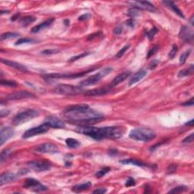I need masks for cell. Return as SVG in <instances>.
I'll list each match as a JSON object with an SVG mask.
<instances>
[{
  "mask_svg": "<svg viewBox=\"0 0 194 194\" xmlns=\"http://www.w3.org/2000/svg\"><path fill=\"white\" fill-rule=\"evenodd\" d=\"M187 190V187L186 186H178L174 188H173L171 190H170L171 193H183Z\"/></svg>",
  "mask_w": 194,
  "mask_h": 194,
  "instance_id": "31",
  "label": "cell"
},
{
  "mask_svg": "<svg viewBox=\"0 0 194 194\" xmlns=\"http://www.w3.org/2000/svg\"><path fill=\"white\" fill-rule=\"evenodd\" d=\"M18 37V34L16 33H11V32H7L1 36V40H8V39L15 38V37Z\"/></svg>",
  "mask_w": 194,
  "mask_h": 194,
  "instance_id": "30",
  "label": "cell"
},
{
  "mask_svg": "<svg viewBox=\"0 0 194 194\" xmlns=\"http://www.w3.org/2000/svg\"><path fill=\"white\" fill-rule=\"evenodd\" d=\"M131 6L135 8L140 10H146V11L155 12L156 11V7L149 2H143V1H136V2H130Z\"/></svg>",
  "mask_w": 194,
  "mask_h": 194,
  "instance_id": "14",
  "label": "cell"
},
{
  "mask_svg": "<svg viewBox=\"0 0 194 194\" xmlns=\"http://www.w3.org/2000/svg\"><path fill=\"white\" fill-rule=\"evenodd\" d=\"M49 128H50V127H49L47 125L43 124V125H42L35 127H33V128H30L29 129V130H26V131L24 132V134H23V136H22V137L24 138V139H28V138L30 137H33L34 136L43 134L49 130Z\"/></svg>",
  "mask_w": 194,
  "mask_h": 194,
  "instance_id": "7",
  "label": "cell"
},
{
  "mask_svg": "<svg viewBox=\"0 0 194 194\" xmlns=\"http://www.w3.org/2000/svg\"><path fill=\"white\" fill-rule=\"evenodd\" d=\"M34 95L32 94L28 91H24V90H21V91H17L8 94L6 97L8 100H21V99H30V98H33Z\"/></svg>",
  "mask_w": 194,
  "mask_h": 194,
  "instance_id": "11",
  "label": "cell"
},
{
  "mask_svg": "<svg viewBox=\"0 0 194 194\" xmlns=\"http://www.w3.org/2000/svg\"><path fill=\"white\" fill-rule=\"evenodd\" d=\"M162 3L164 4V5H165L168 8L173 10V11H174V13H176L178 16L181 17L182 18H184V15H183V14L182 13V11L177 7V6H176L174 2H171V1H163Z\"/></svg>",
  "mask_w": 194,
  "mask_h": 194,
  "instance_id": "23",
  "label": "cell"
},
{
  "mask_svg": "<svg viewBox=\"0 0 194 194\" xmlns=\"http://www.w3.org/2000/svg\"><path fill=\"white\" fill-rule=\"evenodd\" d=\"M90 16L91 15H90V14H84V15H82L81 16H80L78 18V20L79 21H85V20H87V19H89L90 18Z\"/></svg>",
  "mask_w": 194,
  "mask_h": 194,
  "instance_id": "48",
  "label": "cell"
},
{
  "mask_svg": "<svg viewBox=\"0 0 194 194\" xmlns=\"http://www.w3.org/2000/svg\"><path fill=\"white\" fill-rule=\"evenodd\" d=\"M64 114L69 121L81 126H89L103 119L102 114L90 108L77 112H64Z\"/></svg>",
  "mask_w": 194,
  "mask_h": 194,
  "instance_id": "2",
  "label": "cell"
},
{
  "mask_svg": "<svg viewBox=\"0 0 194 194\" xmlns=\"http://www.w3.org/2000/svg\"><path fill=\"white\" fill-rule=\"evenodd\" d=\"M157 31H158V30L156 29V28H153L152 30H150L149 31L147 32V37H148V38L149 40H152V39H153V37L155 36V34L157 33Z\"/></svg>",
  "mask_w": 194,
  "mask_h": 194,
  "instance_id": "39",
  "label": "cell"
},
{
  "mask_svg": "<svg viewBox=\"0 0 194 194\" xmlns=\"http://www.w3.org/2000/svg\"><path fill=\"white\" fill-rule=\"evenodd\" d=\"M14 133H15L14 129L11 128V127H5L2 128L0 131V145L2 146L6 141L12 137Z\"/></svg>",
  "mask_w": 194,
  "mask_h": 194,
  "instance_id": "15",
  "label": "cell"
},
{
  "mask_svg": "<svg viewBox=\"0 0 194 194\" xmlns=\"http://www.w3.org/2000/svg\"><path fill=\"white\" fill-rule=\"evenodd\" d=\"M54 21H55V19L54 18H51V19H49V20L45 21L42 22V23H40V24H38V25L33 27V28L31 29V32L33 33H38V32H40V30H44L46 29V28H49V27L53 23Z\"/></svg>",
  "mask_w": 194,
  "mask_h": 194,
  "instance_id": "21",
  "label": "cell"
},
{
  "mask_svg": "<svg viewBox=\"0 0 194 194\" xmlns=\"http://www.w3.org/2000/svg\"><path fill=\"white\" fill-rule=\"evenodd\" d=\"M127 15H128L130 17H131V18H135V17L139 15V9L135 8H132L128 10V11H127Z\"/></svg>",
  "mask_w": 194,
  "mask_h": 194,
  "instance_id": "34",
  "label": "cell"
},
{
  "mask_svg": "<svg viewBox=\"0 0 194 194\" xmlns=\"http://www.w3.org/2000/svg\"><path fill=\"white\" fill-rule=\"evenodd\" d=\"M39 116V112L34 109H26L19 112L13 118L12 125H21L27 121L32 120Z\"/></svg>",
  "mask_w": 194,
  "mask_h": 194,
  "instance_id": "4",
  "label": "cell"
},
{
  "mask_svg": "<svg viewBox=\"0 0 194 194\" xmlns=\"http://www.w3.org/2000/svg\"><path fill=\"white\" fill-rule=\"evenodd\" d=\"M147 74V72L146 70H140L138 72L134 74L132 78L130 79V81H129V86H132V85L135 84L137 82H139V81H141L145 76Z\"/></svg>",
  "mask_w": 194,
  "mask_h": 194,
  "instance_id": "22",
  "label": "cell"
},
{
  "mask_svg": "<svg viewBox=\"0 0 194 194\" xmlns=\"http://www.w3.org/2000/svg\"><path fill=\"white\" fill-rule=\"evenodd\" d=\"M112 71V68H105L104 69H103L101 72H98V73L95 74L93 75H91L90 77H87L86 79L84 80L81 82L80 85L81 86H91V85H93L99 83V81L102 80V78H103L104 77H105L106 75H108V74Z\"/></svg>",
  "mask_w": 194,
  "mask_h": 194,
  "instance_id": "5",
  "label": "cell"
},
{
  "mask_svg": "<svg viewBox=\"0 0 194 194\" xmlns=\"http://www.w3.org/2000/svg\"><path fill=\"white\" fill-rule=\"evenodd\" d=\"M120 163H121V164H124V165H136V166H138V167H143V166H146V165H147L144 162H143V161H139V160L134 159H129L121 160V161H120Z\"/></svg>",
  "mask_w": 194,
  "mask_h": 194,
  "instance_id": "26",
  "label": "cell"
},
{
  "mask_svg": "<svg viewBox=\"0 0 194 194\" xmlns=\"http://www.w3.org/2000/svg\"><path fill=\"white\" fill-rule=\"evenodd\" d=\"M178 46H176V45H174V46H172V49H171V50L169 54V57L171 59H174V56H175L176 54H177V52H178Z\"/></svg>",
  "mask_w": 194,
  "mask_h": 194,
  "instance_id": "38",
  "label": "cell"
},
{
  "mask_svg": "<svg viewBox=\"0 0 194 194\" xmlns=\"http://www.w3.org/2000/svg\"><path fill=\"white\" fill-rule=\"evenodd\" d=\"M24 187L27 189H32L34 192H42L48 190L46 186L41 184L38 181L33 178H28L26 180Z\"/></svg>",
  "mask_w": 194,
  "mask_h": 194,
  "instance_id": "8",
  "label": "cell"
},
{
  "mask_svg": "<svg viewBox=\"0 0 194 194\" xmlns=\"http://www.w3.org/2000/svg\"><path fill=\"white\" fill-rule=\"evenodd\" d=\"M28 165L30 169L38 172L46 171L51 169V164L46 161H31L28 162Z\"/></svg>",
  "mask_w": 194,
  "mask_h": 194,
  "instance_id": "9",
  "label": "cell"
},
{
  "mask_svg": "<svg viewBox=\"0 0 194 194\" xmlns=\"http://www.w3.org/2000/svg\"><path fill=\"white\" fill-rule=\"evenodd\" d=\"M109 171H110V168H108V167H106V168H104V169L99 170V171L96 174V177L98 178H103V176L105 175V174H106Z\"/></svg>",
  "mask_w": 194,
  "mask_h": 194,
  "instance_id": "32",
  "label": "cell"
},
{
  "mask_svg": "<svg viewBox=\"0 0 194 194\" xmlns=\"http://www.w3.org/2000/svg\"><path fill=\"white\" fill-rule=\"evenodd\" d=\"M117 154H118L117 149H112V150L109 151V155H111V156H115Z\"/></svg>",
  "mask_w": 194,
  "mask_h": 194,
  "instance_id": "54",
  "label": "cell"
},
{
  "mask_svg": "<svg viewBox=\"0 0 194 194\" xmlns=\"http://www.w3.org/2000/svg\"><path fill=\"white\" fill-rule=\"evenodd\" d=\"M17 176L11 172L4 173L0 177V186H3L6 183H11L16 180Z\"/></svg>",
  "mask_w": 194,
  "mask_h": 194,
  "instance_id": "20",
  "label": "cell"
},
{
  "mask_svg": "<svg viewBox=\"0 0 194 194\" xmlns=\"http://www.w3.org/2000/svg\"><path fill=\"white\" fill-rule=\"evenodd\" d=\"M157 51H158V46H152L150 50H149V51L148 55H147V58H148V59H149V58H150V57L152 56V55L156 53Z\"/></svg>",
  "mask_w": 194,
  "mask_h": 194,
  "instance_id": "41",
  "label": "cell"
},
{
  "mask_svg": "<svg viewBox=\"0 0 194 194\" xmlns=\"http://www.w3.org/2000/svg\"><path fill=\"white\" fill-rule=\"evenodd\" d=\"M193 123H194V120L193 119H192L191 121L186 123V125H188V126H193Z\"/></svg>",
  "mask_w": 194,
  "mask_h": 194,
  "instance_id": "55",
  "label": "cell"
},
{
  "mask_svg": "<svg viewBox=\"0 0 194 194\" xmlns=\"http://www.w3.org/2000/svg\"><path fill=\"white\" fill-rule=\"evenodd\" d=\"M1 85L6 86H10V87H15V86H17V84L14 82V81H5V80L1 81Z\"/></svg>",
  "mask_w": 194,
  "mask_h": 194,
  "instance_id": "36",
  "label": "cell"
},
{
  "mask_svg": "<svg viewBox=\"0 0 194 194\" xmlns=\"http://www.w3.org/2000/svg\"><path fill=\"white\" fill-rule=\"evenodd\" d=\"M106 189L105 188H99L97 189V190H96L93 191V193H98V194H103L105 193L106 192Z\"/></svg>",
  "mask_w": 194,
  "mask_h": 194,
  "instance_id": "50",
  "label": "cell"
},
{
  "mask_svg": "<svg viewBox=\"0 0 194 194\" xmlns=\"http://www.w3.org/2000/svg\"><path fill=\"white\" fill-rule=\"evenodd\" d=\"M180 38L185 42L192 43L193 41V33L190 29L187 27H183L179 33Z\"/></svg>",
  "mask_w": 194,
  "mask_h": 194,
  "instance_id": "16",
  "label": "cell"
},
{
  "mask_svg": "<svg viewBox=\"0 0 194 194\" xmlns=\"http://www.w3.org/2000/svg\"><path fill=\"white\" fill-rule=\"evenodd\" d=\"M110 90V88H96L93 90H87L84 93V95L86 96H98L105 95Z\"/></svg>",
  "mask_w": 194,
  "mask_h": 194,
  "instance_id": "17",
  "label": "cell"
},
{
  "mask_svg": "<svg viewBox=\"0 0 194 194\" xmlns=\"http://www.w3.org/2000/svg\"><path fill=\"white\" fill-rule=\"evenodd\" d=\"M9 150L8 149H5L1 153V158H0V160H1V162H3L4 159H6V157L8 156V154H9Z\"/></svg>",
  "mask_w": 194,
  "mask_h": 194,
  "instance_id": "42",
  "label": "cell"
},
{
  "mask_svg": "<svg viewBox=\"0 0 194 194\" xmlns=\"http://www.w3.org/2000/svg\"><path fill=\"white\" fill-rule=\"evenodd\" d=\"M158 64H159V60L152 61V62L149 64V68H150V69H154V68L158 65Z\"/></svg>",
  "mask_w": 194,
  "mask_h": 194,
  "instance_id": "49",
  "label": "cell"
},
{
  "mask_svg": "<svg viewBox=\"0 0 194 194\" xmlns=\"http://www.w3.org/2000/svg\"><path fill=\"white\" fill-rule=\"evenodd\" d=\"M18 16H19V14H16V15H15L12 18H11V21H15L17 18H18Z\"/></svg>",
  "mask_w": 194,
  "mask_h": 194,
  "instance_id": "56",
  "label": "cell"
},
{
  "mask_svg": "<svg viewBox=\"0 0 194 194\" xmlns=\"http://www.w3.org/2000/svg\"><path fill=\"white\" fill-rule=\"evenodd\" d=\"M65 143L68 146V147L71 149H77L81 147V143L74 138H68L65 139Z\"/></svg>",
  "mask_w": 194,
  "mask_h": 194,
  "instance_id": "27",
  "label": "cell"
},
{
  "mask_svg": "<svg viewBox=\"0 0 194 194\" xmlns=\"http://www.w3.org/2000/svg\"><path fill=\"white\" fill-rule=\"evenodd\" d=\"M88 54H89V53H83V54H81V55H76V56L72 57V59L69 60V62H74V61L77 60V59H81V58H84V57L86 56Z\"/></svg>",
  "mask_w": 194,
  "mask_h": 194,
  "instance_id": "44",
  "label": "cell"
},
{
  "mask_svg": "<svg viewBox=\"0 0 194 194\" xmlns=\"http://www.w3.org/2000/svg\"><path fill=\"white\" fill-rule=\"evenodd\" d=\"M156 133L153 130L146 127L135 128L130 132L129 137L131 139L137 141H143V142H149L156 137Z\"/></svg>",
  "mask_w": 194,
  "mask_h": 194,
  "instance_id": "3",
  "label": "cell"
},
{
  "mask_svg": "<svg viewBox=\"0 0 194 194\" xmlns=\"http://www.w3.org/2000/svg\"><path fill=\"white\" fill-rule=\"evenodd\" d=\"M136 184V182L134 181V179H133L132 178H129L128 180L126 181V183H125V186L126 187H132V186H134Z\"/></svg>",
  "mask_w": 194,
  "mask_h": 194,
  "instance_id": "43",
  "label": "cell"
},
{
  "mask_svg": "<svg viewBox=\"0 0 194 194\" xmlns=\"http://www.w3.org/2000/svg\"><path fill=\"white\" fill-rule=\"evenodd\" d=\"M193 16H192V17H191V19H190L191 24H192V25H193Z\"/></svg>",
  "mask_w": 194,
  "mask_h": 194,
  "instance_id": "57",
  "label": "cell"
},
{
  "mask_svg": "<svg viewBox=\"0 0 194 194\" xmlns=\"http://www.w3.org/2000/svg\"><path fill=\"white\" fill-rule=\"evenodd\" d=\"M130 74H131V72H129V71H127V72H124L120 74H118V75L115 77L113 81H112L111 84H110V87L115 86H117L118 84H119L124 82L126 79H127L130 77Z\"/></svg>",
  "mask_w": 194,
  "mask_h": 194,
  "instance_id": "19",
  "label": "cell"
},
{
  "mask_svg": "<svg viewBox=\"0 0 194 194\" xmlns=\"http://www.w3.org/2000/svg\"><path fill=\"white\" fill-rule=\"evenodd\" d=\"M91 71H88V72H81V73H72V74H62V73H52L50 74H46V75H43L44 77L46 78H76V77H83V76L86 75L88 72H92Z\"/></svg>",
  "mask_w": 194,
  "mask_h": 194,
  "instance_id": "10",
  "label": "cell"
},
{
  "mask_svg": "<svg viewBox=\"0 0 194 194\" xmlns=\"http://www.w3.org/2000/svg\"><path fill=\"white\" fill-rule=\"evenodd\" d=\"M190 50L185 52H183V53L181 55V58H180V64H183L186 62V60H187V57L190 55Z\"/></svg>",
  "mask_w": 194,
  "mask_h": 194,
  "instance_id": "37",
  "label": "cell"
},
{
  "mask_svg": "<svg viewBox=\"0 0 194 194\" xmlns=\"http://www.w3.org/2000/svg\"><path fill=\"white\" fill-rule=\"evenodd\" d=\"M35 151L40 153H56L59 152V149L56 145L53 143H43V144L39 145L38 147L35 148Z\"/></svg>",
  "mask_w": 194,
  "mask_h": 194,
  "instance_id": "12",
  "label": "cell"
},
{
  "mask_svg": "<svg viewBox=\"0 0 194 194\" xmlns=\"http://www.w3.org/2000/svg\"><path fill=\"white\" fill-rule=\"evenodd\" d=\"M56 93L62 95H75L81 93L83 89L81 86H73L69 84H60L55 88Z\"/></svg>",
  "mask_w": 194,
  "mask_h": 194,
  "instance_id": "6",
  "label": "cell"
},
{
  "mask_svg": "<svg viewBox=\"0 0 194 194\" xmlns=\"http://www.w3.org/2000/svg\"><path fill=\"white\" fill-rule=\"evenodd\" d=\"M122 30H123L122 27H121V26H118V27H117V28L115 29V30H114V33H115V34L119 35L122 33Z\"/></svg>",
  "mask_w": 194,
  "mask_h": 194,
  "instance_id": "51",
  "label": "cell"
},
{
  "mask_svg": "<svg viewBox=\"0 0 194 194\" xmlns=\"http://www.w3.org/2000/svg\"><path fill=\"white\" fill-rule=\"evenodd\" d=\"M34 41V40L30 38H21L19 39L18 40H17V42H15V45L18 46V45H21V44L24 43H30V42H33Z\"/></svg>",
  "mask_w": 194,
  "mask_h": 194,
  "instance_id": "33",
  "label": "cell"
},
{
  "mask_svg": "<svg viewBox=\"0 0 194 194\" xmlns=\"http://www.w3.org/2000/svg\"><path fill=\"white\" fill-rule=\"evenodd\" d=\"M44 124L49 127L52 128H63L64 127V123L59 118L55 116H48L44 120Z\"/></svg>",
  "mask_w": 194,
  "mask_h": 194,
  "instance_id": "13",
  "label": "cell"
},
{
  "mask_svg": "<svg viewBox=\"0 0 194 194\" xmlns=\"http://www.w3.org/2000/svg\"><path fill=\"white\" fill-rule=\"evenodd\" d=\"M193 141V133H192L190 135H189L188 137H187L185 138V139L183 140V143H192Z\"/></svg>",
  "mask_w": 194,
  "mask_h": 194,
  "instance_id": "45",
  "label": "cell"
},
{
  "mask_svg": "<svg viewBox=\"0 0 194 194\" xmlns=\"http://www.w3.org/2000/svg\"><path fill=\"white\" fill-rule=\"evenodd\" d=\"M176 170H177V165H174V164H172V165H171L169 167V169H168L167 171H168V174H171V173L175 172Z\"/></svg>",
  "mask_w": 194,
  "mask_h": 194,
  "instance_id": "46",
  "label": "cell"
},
{
  "mask_svg": "<svg viewBox=\"0 0 194 194\" xmlns=\"http://www.w3.org/2000/svg\"><path fill=\"white\" fill-rule=\"evenodd\" d=\"M9 112L8 111H6V110H2V112H1V117L3 118L5 116H7L8 115Z\"/></svg>",
  "mask_w": 194,
  "mask_h": 194,
  "instance_id": "53",
  "label": "cell"
},
{
  "mask_svg": "<svg viewBox=\"0 0 194 194\" xmlns=\"http://www.w3.org/2000/svg\"><path fill=\"white\" fill-rule=\"evenodd\" d=\"M60 50H57V49H50V50H43V51L41 52V53L43 54V55H54V54L59 53Z\"/></svg>",
  "mask_w": 194,
  "mask_h": 194,
  "instance_id": "35",
  "label": "cell"
},
{
  "mask_svg": "<svg viewBox=\"0 0 194 194\" xmlns=\"http://www.w3.org/2000/svg\"><path fill=\"white\" fill-rule=\"evenodd\" d=\"M194 103L193 102V98H191V99L190 101H188V102H186V103H183V105H185V106H190V105H193Z\"/></svg>",
  "mask_w": 194,
  "mask_h": 194,
  "instance_id": "52",
  "label": "cell"
},
{
  "mask_svg": "<svg viewBox=\"0 0 194 194\" xmlns=\"http://www.w3.org/2000/svg\"><path fill=\"white\" fill-rule=\"evenodd\" d=\"M1 62H2V63H3V64L9 66L11 68L18 70L20 72H28V69H27V68H26L25 66L20 64V63L18 62H14V61L8 60V59H1Z\"/></svg>",
  "mask_w": 194,
  "mask_h": 194,
  "instance_id": "18",
  "label": "cell"
},
{
  "mask_svg": "<svg viewBox=\"0 0 194 194\" xmlns=\"http://www.w3.org/2000/svg\"><path fill=\"white\" fill-rule=\"evenodd\" d=\"M35 21H36V18H35L34 17L27 16L23 18L21 20V24L23 26H24V27H26V26H28L30 24L33 23Z\"/></svg>",
  "mask_w": 194,
  "mask_h": 194,
  "instance_id": "29",
  "label": "cell"
},
{
  "mask_svg": "<svg viewBox=\"0 0 194 194\" xmlns=\"http://www.w3.org/2000/svg\"><path fill=\"white\" fill-rule=\"evenodd\" d=\"M126 24L127 25L130 27V28H134V26H135V20H134V18L129 19L128 21H127Z\"/></svg>",
  "mask_w": 194,
  "mask_h": 194,
  "instance_id": "47",
  "label": "cell"
},
{
  "mask_svg": "<svg viewBox=\"0 0 194 194\" xmlns=\"http://www.w3.org/2000/svg\"><path fill=\"white\" fill-rule=\"evenodd\" d=\"M76 131L88 136L96 140L103 139H116L121 137L125 133L124 127L111 126L105 127H95L91 126H81Z\"/></svg>",
  "mask_w": 194,
  "mask_h": 194,
  "instance_id": "1",
  "label": "cell"
},
{
  "mask_svg": "<svg viewBox=\"0 0 194 194\" xmlns=\"http://www.w3.org/2000/svg\"><path fill=\"white\" fill-rule=\"evenodd\" d=\"M129 48H130V45H126L125 46H124V47H123L122 49H121V50L118 52L117 55H116V58L118 59V58H120V57L122 56V55L125 53V52L128 50Z\"/></svg>",
  "mask_w": 194,
  "mask_h": 194,
  "instance_id": "40",
  "label": "cell"
},
{
  "mask_svg": "<svg viewBox=\"0 0 194 194\" xmlns=\"http://www.w3.org/2000/svg\"><path fill=\"white\" fill-rule=\"evenodd\" d=\"M90 108L88 105L86 104H80V105H71L68 106L64 109V112H77L81 110L86 109V108Z\"/></svg>",
  "mask_w": 194,
  "mask_h": 194,
  "instance_id": "25",
  "label": "cell"
},
{
  "mask_svg": "<svg viewBox=\"0 0 194 194\" xmlns=\"http://www.w3.org/2000/svg\"><path fill=\"white\" fill-rule=\"evenodd\" d=\"M193 74V65H190L188 68L181 70V72L178 73V77H184L187 76L191 75Z\"/></svg>",
  "mask_w": 194,
  "mask_h": 194,
  "instance_id": "28",
  "label": "cell"
},
{
  "mask_svg": "<svg viewBox=\"0 0 194 194\" xmlns=\"http://www.w3.org/2000/svg\"><path fill=\"white\" fill-rule=\"evenodd\" d=\"M92 186V183L90 181L85 182L84 183H81V184H77L74 186L72 187V190L75 193H81L84 190H88Z\"/></svg>",
  "mask_w": 194,
  "mask_h": 194,
  "instance_id": "24",
  "label": "cell"
}]
</instances>
